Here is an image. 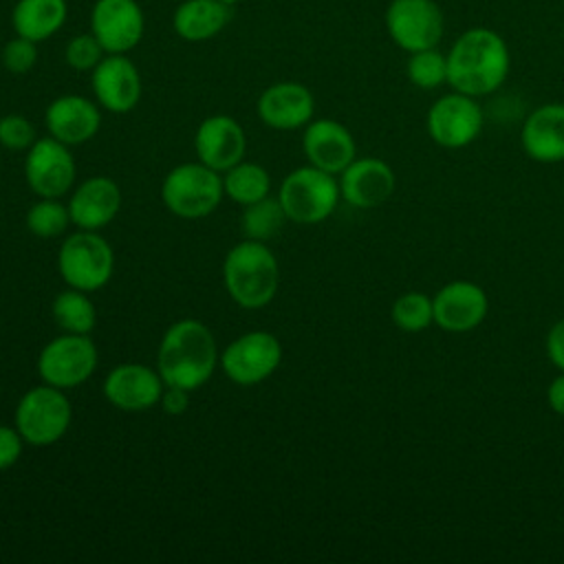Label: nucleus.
Masks as SVG:
<instances>
[{
  "label": "nucleus",
  "mask_w": 564,
  "mask_h": 564,
  "mask_svg": "<svg viewBox=\"0 0 564 564\" xmlns=\"http://www.w3.org/2000/svg\"><path fill=\"white\" fill-rule=\"evenodd\" d=\"M447 84L469 97L496 93L509 77L511 51L505 37L489 26L463 31L445 53Z\"/></svg>",
  "instance_id": "1"
},
{
  "label": "nucleus",
  "mask_w": 564,
  "mask_h": 564,
  "mask_svg": "<svg viewBox=\"0 0 564 564\" xmlns=\"http://www.w3.org/2000/svg\"><path fill=\"white\" fill-rule=\"evenodd\" d=\"M220 364L214 333L200 319L185 317L167 326L156 350V370L165 386L198 390Z\"/></svg>",
  "instance_id": "2"
},
{
  "label": "nucleus",
  "mask_w": 564,
  "mask_h": 564,
  "mask_svg": "<svg viewBox=\"0 0 564 564\" xmlns=\"http://www.w3.org/2000/svg\"><path fill=\"white\" fill-rule=\"evenodd\" d=\"M223 282L227 295L247 311L264 308L273 302L280 286L275 253L260 240H240L223 260Z\"/></svg>",
  "instance_id": "3"
},
{
  "label": "nucleus",
  "mask_w": 564,
  "mask_h": 564,
  "mask_svg": "<svg viewBox=\"0 0 564 564\" xmlns=\"http://www.w3.org/2000/svg\"><path fill=\"white\" fill-rule=\"evenodd\" d=\"M223 196V174L200 161L172 167L161 183L165 209L183 220H200L214 214Z\"/></svg>",
  "instance_id": "4"
},
{
  "label": "nucleus",
  "mask_w": 564,
  "mask_h": 564,
  "mask_svg": "<svg viewBox=\"0 0 564 564\" xmlns=\"http://www.w3.org/2000/svg\"><path fill=\"white\" fill-rule=\"evenodd\" d=\"M339 181L315 165H302L289 172L280 187L278 200L286 220L297 225H317L326 220L339 203Z\"/></svg>",
  "instance_id": "5"
},
{
  "label": "nucleus",
  "mask_w": 564,
  "mask_h": 564,
  "mask_svg": "<svg viewBox=\"0 0 564 564\" xmlns=\"http://www.w3.org/2000/svg\"><path fill=\"white\" fill-rule=\"evenodd\" d=\"M73 421V408L62 388L40 383L26 390L13 414V423L31 447H48L64 438Z\"/></svg>",
  "instance_id": "6"
},
{
  "label": "nucleus",
  "mask_w": 564,
  "mask_h": 564,
  "mask_svg": "<svg viewBox=\"0 0 564 564\" xmlns=\"http://www.w3.org/2000/svg\"><path fill=\"white\" fill-rule=\"evenodd\" d=\"M57 271L70 289L99 291L115 273V251L99 231L79 229L64 238L57 253Z\"/></svg>",
  "instance_id": "7"
},
{
  "label": "nucleus",
  "mask_w": 564,
  "mask_h": 564,
  "mask_svg": "<svg viewBox=\"0 0 564 564\" xmlns=\"http://www.w3.org/2000/svg\"><path fill=\"white\" fill-rule=\"evenodd\" d=\"M99 364V352L90 335L64 333L51 339L37 355L35 368L44 383L68 390L86 383Z\"/></svg>",
  "instance_id": "8"
},
{
  "label": "nucleus",
  "mask_w": 564,
  "mask_h": 564,
  "mask_svg": "<svg viewBox=\"0 0 564 564\" xmlns=\"http://www.w3.org/2000/svg\"><path fill=\"white\" fill-rule=\"evenodd\" d=\"M282 364V344L269 330H247L220 352V370L236 386H256Z\"/></svg>",
  "instance_id": "9"
},
{
  "label": "nucleus",
  "mask_w": 564,
  "mask_h": 564,
  "mask_svg": "<svg viewBox=\"0 0 564 564\" xmlns=\"http://www.w3.org/2000/svg\"><path fill=\"white\" fill-rule=\"evenodd\" d=\"M482 108L476 97L452 90L438 97L425 117L430 139L447 150H460L471 145L482 132Z\"/></svg>",
  "instance_id": "10"
},
{
  "label": "nucleus",
  "mask_w": 564,
  "mask_h": 564,
  "mask_svg": "<svg viewBox=\"0 0 564 564\" xmlns=\"http://www.w3.org/2000/svg\"><path fill=\"white\" fill-rule=\"evenodd\" d=\"M386 31L405 53L434 48L443 40L445 15L434 0H392L386 9Z\"/></svg>",
  "instance_id": "11"
},
{
  "label": "nucleus",
  "mask_w": 564,
  "mask_h": 564,
  "mask_svg": "<svg viewBox=\"0 0 564 564\" xmlns=\"http://www.w3.org/2000/svg\"><path fill=\"white\" fill-rule=\"evenodd\" d=\"M77 165L73 152L62 141L48 137L37 139L24 159V178L37 198H62L73 192Z\"/></svg>",
  "instance_id": "12"
},
{
  "label": "nucleus",
  "mask_w": 564,
  "mask_h": 564,
  "mask_svg": "<svg viewBox=\"0 0 564 564\" xmlns=\"http://www.w3.org/2000/svg\"><path fill=\"white\" fill-rule=\"evenodd\" d=\"M165 381L156 368L126 361L108 370L101 383L106 401L121 412H145L159 405Z\"/></svg>",
  "instance_id": "13"
},
{
  "label": "nucleus",
  "mask_w": 564,
  "mask_h": 564,
  "mask_svg": "<svg viewBox=\"0 0 564 564\" xmlns=\"http://www.w3.org/2000/svg\"><path fill=\"white\" fill-rule=\"evenodd\" d=\"M97 104L115 115L130 112L141 99V75L126 53H108L90 70Z\"/></svg>",
  "instance_id": "14"
},
{
  "label": "nucleus",
  "mask_w": 564,
  "mask_h": 564,
  "mask_svg": "<svg viewBox=\"0 0 564 564\" xmlns=\"http://www.w3.org/2000/svg\"><path fill=\"white\" fill-rule=\"evenodd\" d=\"M143 11L137 0H97L90 13V33L106 53H128L143 37Z\"/></svg>",
  "instance_id": "15"
},
{
  "label": "nucleus",
  "mask_w": 564,
  "mask_h": 564,
  "mask_svg": "<svg viewBox=\"0 0 564 564\" xmlns=\"http://www.w3.org/2000/svg\"><path fill=\"white\" fill-rule=\"evenodd\" d=\"M434 324L445 333H467L482 324L489 311L487 293L469 280H452L432 297Z\"/></svg>",
  "instance_id": "16"
},
{
  "label": "nucleus",
  "mask_w": 564,
  "mask_h": 564,
  "mask_svg": "<svg viewBox=\"0 0 564 564\" xmlns=\"http://www.w3.org/2000/svg\"><path fill=\"white\" fill-rule=\"evenodd\" d=\"M194 152L203 165L223 174L245 159L247 134L234 117L212 115L196 128Z\"/></svg>",
  "instance_id": "17"
},
{
  "label": "nucleus",
  "mask_w": 564,
  "mask_h": 564,
  "mask_svg": "<svg viewBox=\"0 0 564 564\" xmlns=\"http://www.w3.org/2000/svg\"><path fill=\"white\" fill-rule=\"evenodd\" d=\"M302 152L311 165L335 176L357 159L355 137L335 119H311L304 126Z\"/></svg>",
  "instance_id": "18"
},
{
  "label": "nucleus",
  "mask_w": 564,
  "mask_h": 564,
  "mask_svg": "<svg viewBox=\"0 0 564 564\" xmlns=\"http://www.w3.org/2000/svg\"><path fill=\"white\" fill-rule=\"evenodd\" d=\"M337 181L341 198L357 209H372L383 205L397 185L392 167L377 156L355 159Z\"/></svg>",
  "instance_id": "19"
},
{
  "label": "nucleus",
  "mask_w": 564,
  "mask_h": 564,
  "mask_svg": "<svg viewBox=\"0 0 564 564\" xmlns=\"http://www.w3.org/2000/svg\"><path fill=\"white\" fill-rule=\"evenodd\" d=\"M258 117L273 130H300L315 112L313 93L300 82H278L258 97Z\"/></svg>",
  "instance_id": "20"
},
{
  "label": "nucleus",
  "mask_w": 564,
  "mask_h": 564,
  "mask_svg": "<svg viewBox=\"0 0 564 564\" xmlns=\"http://www.w3.org/2000/svg\"><path fill=\"white\" fill-rule=\"evenodd\" d=\"M70 220L77 229L99 231L110 225L121 209V189L110 176H88L73 187L68 198Z\"/></svg>",
  "instance_id": "21"
},
{
  "label": "nucleus",
  "mask_w": 564,
  "mask_h": 564,
  "mask_svg": "<svg viewBox=\"0 0 564 564\" xmlns=\"http://www.w3.org/2000/svg\"><path fill=\"white\" fill-rule=\"evenodd\" d=\"M46 130L53 139L68 148L90 141L101 126L97 104L82 95H62L53 99L44 112Z\"/></svg>",
  "instance_id": "22"
},
{
  "label": "nucleus",
  "mask_w": 564,
  "mask_h": 564,
  "mask_svg": "<svg viewBox=\"0 0 564 564\" xmlns=\"http://www.w3.org/2000/svg\"><path fill=\"white\" fill-rule=\"evenodd\" d=\"M524 154L538 163L564 161V104H542L524 119L520 130Z\"/></svg>",
  "instance_id": "23"
},
{
  "label": "nucleus",
  "mask_w": 564,
  "mask_h": 564,
  "mask_svg": "<svg viewBox=\"0 0 564 564\" xmlns=\"http://www.w3.org/2000/svg\"><path fill=\"white\" fill-rule=\"evenodd\" d=\"M231 20V4L223 0H185L174 11V31L187 42L218 35Z\"/></svg>",
  "instance_id": "24"
},
{
  "label": "nucleus",
  "mask_w": 564,
  "mask_h": 564,
  "mask_svg": "<svg viewBox=\"0 0 564 564\" xmlns=\"http://www.w3.org/2000/svg\"><path fill=\"white\" fill-rule=\"evenodd\" d=\"M66 0H18L11 13L15 35L42 42L66 22Z\"/></svg>",
  "instance_id": "25"
},
{
  "label": "nucleus",
  "mask_w": 564,
  "mask_h": 564,
  "mask_svg": "<svg viewBox=\"0 0 564 564\" xmlns=\"http://www.w3.org/2000/svg\"><path fill=\"white\" fill-rule=\"evenodd\" d=\"M223 189L229 200L245 207L271 196V174L260 163L242 159L223 172Z\"/></svg>",
  "instance_id": "26"
},
{
  "label": "nucleus",
  "mask_w": 564,
  "mask_h": 564,
  "mask_svg": "<svg viewBox=\"0 0 564 564\" xmlns=\"http://www.w3.org/2000/svg\"><path fill=\"white\" fill-rule=\"evenodd\" d=\"M51 315L62 333L90 335L97 326V308L86 291L66 289L53 297Z\"/></svg>",
  "instance_id": "27"
},
{
  "label": "nucleus",
  "mask_w": 564,
  "mask_h": 564,
  "mask_svg": "<svg viewBox=\"0 0 564 564\" xmlns=\"http://www.w3.org/2000/svg\"><path fill=\"white\" fill-rule=\"evenodd\" d=\"M286 223V214L278 200V196H267L251 205H245L240 216V227L245 238L267 242L280 234Z\"/></svg>",
  "instance_id": "28"
},
{
  "label": "nucleus",
  "mask_w": 564,
  "mask_h": 564,
  "mask_svg": "<svg viewBox=\"0 0 564 564\" xmlns=\"http://www.w3.org/2000/svg\"><path fill=\"white\" fill-rule=\"evenodd\" d=\"M24 223L33 236L44 240L59 238L68 225H73L68 205H64L62 198H37L29 207Z\"/></svg>",
  "instance_id": "29"
},
{
  "label": "nucleus",
  "mask_w": 564,
  "mask_h": 564,
  "mask_svg": "<svg viewBox=\"0 0 564 564\" xmlns=\"http://www.w3.org/2000/svg\"><path fill=\"white\" fill-rule=\"evenodd\" d=\"M405 75L412 86L434 90L447 84V57L438 51V46L414 51L405 62Z\"/></svg>",
  "instance_id": "30"
},
{
  "label": "nucleus",
  "mask_w": 564,
  "mask_h": 564,
  "mask_svg": "<svg viewBox=\"0 0 564 564\" xmlns=\"http://www.w3.org/2000/svg\"><path fill=\"white\" fill-rule=\"evenodd\" d=\"M390 317H392L394 326L405 333L425 330L430 324H434L432 297L421 291L401 293L390 308Z\"/></svg>",
  "instance_id": "31"
},
{
  "label": "nucleus",
  "mask_w": 564,
  "mask_h": 564,
  "mask_svg": "<svg viewBox=\"0 0 564 564\" xmlns=\"http://www.w3.org/2000/svg\"><path fill=\"white\" fill-rule=\"evenodd\" d=\"M104 46L93 33H82L68 40L64 57L66 64L75 70H93L104 59Z\"/></svg>",
  "instance_id": "32"
},
{
  "label": "nucleus",
  "mask_w": 564,
  "mask_h": 564,
  "mask_svg": "<svg viewBox=\"0 0 564 564\" xmlns=\"http://www.w3.org/2000/svg\"><path fill=\"white\" fill-rule=\"evenodd\" d=\"M37 141L33 123L22 115H4L0 117V145L4 150L22 152L29 150Z\"/></svg>",
  "instance_id": "33"
},
{
  "label": "nucleus",
  "mask_w": 564,
  "mask_h": 564,
  "mask_svg": "<svg viewBox=\"0 0 564 564\" xmlns=\"http://www.w3.org/2000/svg\"><path fill=\"white\" fill-rule=\"evenodd\" d=\"M35 44L37 42H33V40L15 35L2 48V66L13 75L29 73L37 62V46Z\"/></svg>",
  "instance_id": "34"
},
{
  "label": "nucleus",
  "mask_w": 564,
  "mask_h": 564,
  "mask_svg": "<svg viewBox=\"0 0 564 564\" xmlns=\"http://www.w3.org/2000/svg\"><path fill=\"white\" fill-rule=\"evenodd\" d=\"M24 445L26 443L15 425L9 427V425L0 423V471L13 467L20 460Z\"/></svg>",
  "instance_id": "35"
},
{
  "label": "nucleus",
  "mask_w": 564,
  "mask_h": 564,
  "mask_svg": "<svg viewBox=\"0 0 564 564\" xmlns=\"http://www.w3.org/2000/svg\"><path fill=\"white\" fill-rule=\"evenodd\" d=\"M546 355L551 359V364L564 372V317L557 319L551 330L546 333Z\"/></svg>",
  "instance_id": "36"
},
{
  "label": "nucleus",
  "mask_w": 564,
  "mask_h": 564,
  "mask_svg": "<svg viewBox=\"0 0 564 564\" xmlns=\"http://www.w3.org/2000/svg\"><path fill=\"white\" fill-rule=\"evenodd\" d=\"M161 410L170 416H178L187 410L189 405V390H183V388H176V386H165L163 394H161V401H159Z\"/></svg>",
  "instance_id": "37"
},
{
  "label": "nucleus",
  "mask_w": 564,
  "mask_h": 564,
  "mask_svg": "<svg viewBox=\"0 0 564 564\" xmlns=\"http://www.w3.org/2000/svg\"><path fill=\"white\" fill-rule=\"evenodd\" d=\"M546 403H549V408H551L555 414L564 416V372H560V375L549 383V388H546Z\"/></svg>",
  "instance_id": "38"
},
{
  "label": "nucleus",
  "mask_w": 564,
  "mask_h": 564,
  "mask_svg": "<svg viewBox=\"0 0 564 564\" xmlns=\"http://www.w3.org/2000/svg\"><path fill=\"white\" fill-rule=\"evenodd\" d=\"M223 2H227V4H234V2H236V0H223Z\"/></svg>",
  "instance_id": "39"
}]
</instances>
